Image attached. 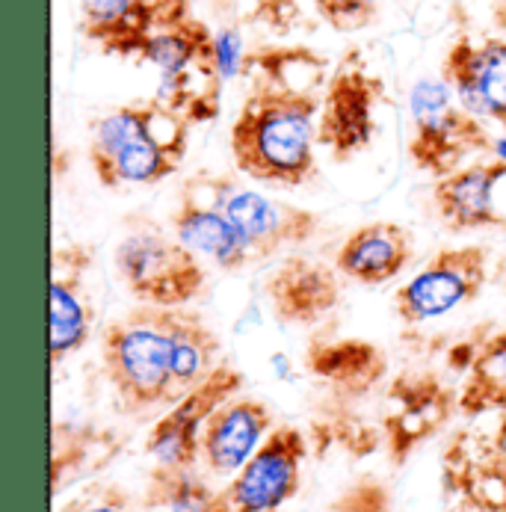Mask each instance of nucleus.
Here are the masks:
<instances>
[{"instance_id": "obj_1", "label": "nucleus", "mask_w": 506, "mask_h": 512, "mask_svg": "<svg viewBox=\"0 0 506 512\" xmlns=\"http://www.w3.org/2000/svg\"><path fill=\"white\" fill-rule=\"evenodd\" d=\"M320 95L293 86H279L264 77H252V89L243 98L228 148L237 172L273 187H302L317 175V119Z\"/></svg>"}, {"instance_id": "obj_2", "label": "nucleus", "mask_w": 506, "mask_h": 512, "mask_svg": "<svg viewBox=\"0 0 506 512\" xmlns=\"http://www.w3.org/2000/svg\"><path fill=\"white\" fill-rule=\"evenodd\" d=\"M190 122L157 95L113 107L89 125V166L104 190L160 184L190 148Z\"/></svg>"}, {"instance_id": "obj_3", "label": "nucleus", "mask_w": 506, "mask_h": 512, "mask_svg": "<svg viewBox=\"0 0 506 512\" xmlns=\"http://www.w3.org/2000/svg\"><path fill=\"white\" fill-rule=\"evenodd\" d=\"M101 370L122 415L145 418L172 406L169 308L140 302L125 317L110 320L101 332Z\"/></svg>"}, {"instance_id": "obj_4", "label": "nucleus", "mask_w": 506, "mask_h": 512, "mask_svg": "<svg viewBox=\"0 0 506 512\" xmlns=\"http://www.w3.org/2000/svg\"><path fill=\"white\" fill-rule=\"evenodd\" d=\"M140 63L157 72V98L190 125H208L222 110V60L217 33L196 15L160 30L145 45Z\"/></svg>"}, {"instance_id": "obj_5", "label": "nucleus", "mask_w": 506, "mask_h": 512, "mask_svg": "<svg viewBox=\"0 0 506 512\" xmlns=\"http://www.w3.org/2000/svg\"><path fill=\"white\" fill-rule=\"evenodd\" d=\"M495 140L480 116L465 110L453 89L438 80H418L412 89V140L409 160L415 169L444 178L462 166L465 157L492 151Z\"/></svg>"}, {"instance_id": "obj_6", "label": "nucleus", "mask_w": 506, "mask_h": 512, "mask_svg": "<svg viewBox=\"0 0 506 512\" xmlns=\"http://www.w3.org/2000/svg\"><path fill=\"white\" fill-rule=\"evenodd\" d=\"M116 273L134 299L157 308H184L208 288V270L178 237L148 225L116 246Z\"/></svg>"}, {"instance_id": "obj_7", "label": "nucleus", "mask_w": 506, "mask_h": 512, "mask_svg": "<svg viewBox=\"0 0 506 512\" xmlns=\"http://www.w3.org/2000/svg\"><path fill=\"white\" fill-rule=\"evenodd\" d=\"M385 101V83L367 69L359 48H350L329 74L320 101L317 143L332 151L338 163L370 148L376 137V104Z\"/></svg>"}, {"instance_id": "obj_8", "label": "nucleus", "mask_w": 506, "mask_h": 512, "mask_svg": "<svg viewBox=\"0 0 506 512\" xmlns=\"http://www.w3.org/2000/svg\"><path fill=\"white\" fill-rule=\"evenodd\" d=\"M385 400L382 444L394 468L406 465L421 444L447 430L453 415H459V391L435 370L397 373L385 388Z\"/></svg>"}, {"instance_id": "obj_9", "label": "nucleus", "mask_w": 506, "mask_h": 512, "mask_svg": "<svg viewBox=\"0 0 506 512\" xmlns=\"http://www.w3.org/2000/svg\"><path fill=\"white\" fill-rule=\"evenodd\" d=\"M202 178L208 181L205 187H208L214 205L240 231L252 258H258V261H267V258L279 255L282 249L311 240L323 225L314 211L264 196L252 187L237 184L228 175H217V178L202 175Z\"/></svg>"}, {"instance_id": "obj_10", "label": "nucleus", "mask_w": 506, "mask_h": 512, "mask_svg": "<svg viewBox=\"0 0 506 512\" xmlns=\"http://www.w3.org/2000/svg\"><path fill=\"white\" fill-rule=\"evenodd\" d=\"M489 282V252L483 246H447L394 291V314L406 326L430 323L471 305Z\"/></svg>"}, {"instance_id": "obj_11", "label": "nucleus", "mask_w": 506, "mask_h": 512, "mask_svg": "<svg viewBox=\"0 0 506 512\" xmlns=\"http://www.w3.org/2000/svg\"><path fill=\"white\" fill-rule=\"evenodd\" d=\"M311 441L293 427L279 424L249 456V462L222 486V498L231 512H279L299 495L302 462Z\"/></svg>"}, {"instance_id": "obj_12", "label": "nucleus", "mask_w": 506, "mask_h": 512, "mask_svg": "<svg viewBox=\"0 0 506 512\" xmlns=\"http://www.w3.org/2000/svg\"><path fill=\"white\" fill-rule=\"evenodd\" d=\"M246 385V373L240 367L219 362L214 373L196 385L190 394H184L178 403L169 406L166 415L154 421L145 439V453L160 465H181L196 468L199 465V444L208 418L231 397H237Z\"/></svg>"}, {"instance_id": "obj_13", "label": "nucleus", "mask_w": 506, "mask_h": 512, "mask_svg": "<svg viewBox=\"0 0 506 512\" xmlns=\"http://www.w3.org/2000/svg\"><path fill=\"white\" fill-rule=\"evenodd\" d=\"M193 15V0H83L80 33L101 54L140 60L145 45Z\"/></svg>"}, {"instance_id": "obj_14", "label": "nucleus", "mask_w": 506, "mask_h": 512, "mask_svg": "<svg viewBox=\"0 0 506 512\" xmlns=\"http://www.w3.org/2000/svg\"><path fill=\"white\" fill-rule=\"evenodd\" d=\"M441 489L468 512H506V450L495 433L462 427L441 450Z\"/></svg>"}, {"instance_id": "obj_15", "label": "nucleus", "mask_w": 506, "mask_h": 512, "mask_svg": "<svg viewBox=\"0 0 506 512\" xmlns=\"http://www.w3.org/2000/svg\"><path fill=\"white\" fill-rule=\"evenodd\" d=\"M95 267V252L86 243L57 246L51 255V367L63 365L80 353L92 338L95 299L89 291V273Z\"/></svg>"}, {"instance_id": "obj_16", "label": "nucleus", "mask_w": 506, "mask_h": 512, "mask_svg": "<svg viewBox=\"0 0 506 512\" xmlns=\"http://www.w3.org/2000/svg\"><path fill=\"white\" fill-rule=\"evenodd\" d=\"M441 80L465 110L506 131V39L486 36L474 42L468 33H459L444 51Z\"/></svg>"}, {"instance_id": "obj_17", "label": "nucleus", "mask_w": 506, "mask_h": 512, "mask_svg": "<svg viewBox=\"0 0 506 512\" xmlns=\"http://www.w3.org/2000/svg\"><path fill=\"white\" fill-rule=\"evenodd\" d=\"M276 421L264 400L231 397L208 418L199 444V462L214 477H234L261 441L273 433Z\"/></svg>"}, {"instance_id": "obj_18", "label": "nucleus", "mask_w": 506, "mask_h": 512, "mask_svg": "<svg viewBox=\"0 0 506 512\" xmlns=\"http://www.w3.org/2000/svg\"><path fill=\"white\" fill-rule=\"evenodd\" d=\"M270 311L285 326H317L341 305L338 270L305 258L288 255L264 282Z\"/></svg>"}, {"instance_id": "obj_19", "label": "nucleus", "mask_w": 506, "mask_h": 512, "mask_svg": "<svg viewBox=\"0 0 506 512\" xmlns=\"http://www.w3.org/2000/svg\"><path fill=\"white\" fill-rule=\"evenodd\" d=\"M506 178L504 160L468 163L456 172L435 178L433 205L435 214L453 234L506 228V217L495 208V187Z\"/></svg>"}, {"instance_id": "obj_20", "label": "nucleus", "mask_w": 506, "mask_h": 512, "mask_svg": "<svg viewBox=\"0 0 506 512\" xmlns=\"http://www.w3.org/2000/svg\"><path fill=\"white\" fill-rule=\"evenodd\" d=\"M305 370L332 397L356 403L385 382L388 356L367 338H314L305 350Z\"/></svg>"}, {"instance_id": "obj_21", "label": "nucleus", "mask_w": 506, "mask_h": 512, "mask_svg": "<svg viewBox=\"0 0 506 512\" xmlns=\"http://www.w3.org/2000/svg\"><path fill=\"white\" fill-rule=\"evenodd\" d=\"M415 258V240L406 225L391 220L364 222L335 252V270L356 285L379 288L397 279Z\"/></svg>"}, {"instance_id": "obj_22", "label": "nucleus", "mask_w": 506, "mask_h": 512, "mask_svg": "<svg viewBox=\"0 0 506 512\" xmlns=\"http://www.w3.org/2000/svg\"><path fill=\"white\" fill-rule=\"evenodd\" d=\"M125 450V439L101 424L54 421L51 427V495H63L69 486L95 480Z\"/></svg>"}, {"instance_id": "obj_23", "label": "nucleus", "mask_w": 506, "mask_h": 512, "mask_svg": "<svg viewBox=\"0 0 506 512\" xmlns=\"http://www.w3.org/2000/svg\"><path fill=\"white\" fill-rule=\"evenodd\" d=\"M172 231L187 249H193L199 258L214 261L225 273H237L252 261V252L243 243L240 231L214 202H199L190 184L184 187V196L172 214Z\"/></svg>"}, {"instance_id": "obj_24", "label": "nucleus", "mask_w": 506, "mask_h": 512, "mask_svg": "<svg viewBox=\"0 0 506 512\" xmlns=\"http://www.w3.org/2000/svg\"><path fill=\"white\" fill-rule=\"evenodd\" d=\"M172 332V400L178 403L196 385H202L222 362V341L199 311L169 308Z\"/></svg>"}, {"instance_id": "obj_25", "label": "nucleus", "mask_w": 506, "mask_h": 512, "mask_svg": "<svg viewBox=\"0 0 506 512\" xmlns=\"http://www.w3.org/2000/svg\"><path fill=\"white\" fill-rule=\"evenodd\" d=\"M506 409V329H498L477 341L474 359L462 376L459 415L477 421Z\"/></svg>"}, {"instance_id": "obj_26", "label": "nucleus", "mask_w": 506, "mask_h": 512, "mask_svg": "<svg viewBox=\"0 0 506 512\" xmlns=\"http://www.w3.org/2000/svg\"><path fill=\"white\" fill-rule=\"evenodd\" d=\"M145 504L154 512H231L222 489H211L196 468L154 462L143 486Z\"/></svg>"}, {"instance_id": "obj_27", "label": "nucleus", "mask_w": 506, "mask_h": 512, "mask_svg": "<svg viewBox=\"0 0 506 512\" xmlns=\"http://www.w3.org/2000/svg\"><path fill=\"white\" fill-rule=\"evenodd\" d=\"M329 63L308 45H261L246 54L243 74L264 77L279 86H293L302 92H317L326 86Z\"/></svg>"}, {"instance_id": "obj_28", "label": "nucleus", "mask_w": 506, "mask_h": 512, "mask_svg": "<svg viewBox=\"0 0 506 512\" xmlns=\"http://www.w3.org/2000/svg\"><path fill=\"white\" fill-rule=\"evenodd\" d=\"M308 441L317 456H323L329 447H338L356 459H364L379 450V427H373L362 415H356L353 403L332 397V403H326L311 418Z\"/></svg>"}, {"instance_id": "obj_29", "label": "nucleus", "mask_w": 506, "mask_h": 512, "mask_svg": "<svg viewBox=\"0 0 506 512\" xmlns=\"http://www.w3.org/2000/svg\"><path fill=\"white\" fill-rule=\"evenodd\" d=\"M57 512H154L145 504L143 495L131 492L122 483L113 480H89L74 492L69 501H63Z\"/></svg>"}, {"instance_id": "obj_30", "label": "nucleus", "mask_w": 506, "mask_h": 512, "mask_svg": "<svg viewBox=\"0 0 506 512\" xmlns=\"http://www.w3.org/2000/svg\"><path fill=\"white\" fill-rule=\"evenodd\" d=\"M326 512H394V495L379 477L362 474L332 498Z\"/></svg>"}, {"instance_id": "obj_31", "label": "nucleus", "mask_w": 506, "mask_h": 512, "mask_svg": "<svg viewBox=\"0 0 506 512\" xmlns=\"http://www.w3.org/2000/svg\"><path fill=\"white\" fill-rule=\"evenodd\" d=\"M314 9L338 33H359L379 21V0H314Z\"/></svg>"}, {"instance_id": "obj_32", "label": "nucleus", "mask_w": 506, "mask_h": 512, "mask_svg": "<svg viewBox=\"0 0 506 512\" xmlns=\"http://www.w3.org/2000/svg\"><path fill=\"white\" fill-rule=\"evenodd\" d=\"M249 15L273 33H290L302 24V9L296 0H252Z\"/></svg>"}, {"instance_id": "obj_33", "label": "nucleus", "mask_w": 506, "mask_h": 512, "mask_svg": "<svg viewBox=\"0 0 506 512\" xmlns=\"http://www.w3.org/2000/svg\"><path fill=\"white\" fill-rule=\"evenodd\" d=\"M495 439H498V444L506 450V409L501 412V418H498V427H495Z\"/></svg>"}, {"instance_id": "obj_34", "label": "nucleus", "mask_w": 506, "mask_h": 512, "mask_svg": "<svg viewBox=\"0 0 506 512\" xmlns=\"http://www.w3.org/2000/svg\"><path fill=\"white\" fill-rule=\"evenodd\" d=\"M492 154H495L498 160H504V163H506V137H498V140H495V148H492Z\"/></svg>"}]
</instances>
